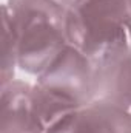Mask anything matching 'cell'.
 Instances as JSON below:
<instances>
[{
  "label": "cell",
  "mask_w": 131,
  "mask_h": 133,
  "mask_svg": "<svg viewBox=\"0 0 131 133\" xmlns=\"http://www.w3.org/2000/svg\"><path fill=\"white\" fill-rule=\"evenodd\" d=\"M57 2H59L60 5H63L65 8H69V6H71V5H72L76 0H57Z\"/></svg>",
  "instance_id": "obj_9"
},
{
  "label": "cell",
  "mask_w": 131,
  "mask_h": 133,
  "mask_svg": "<svg viewBox=\"0 0 131 133\" xmlns=\"http://www.w3.org/2000/svg\"><path fill=\"white\" fill-rule=\"evenodd\" d=\"M2 68H0V87L16 79V70L19 68L17 57V37L14 28L5 12H2Z\"/></svg>",
  "instance_id": "obj_7"
},
{
  "label": "cell",
  "mask_w": 131,
  "mask_h": 133,
  "mask_svg": "<svg viewBox=\"0 0 131 133\" xmlns=\"http://www.w3.org/2000/svg\"><path fill=\"white\" fill-rule=\"evenodd\" d=\"M128 5V33H130V42H131V0H127Z\"/></svg>",
  "instance_id": "obj_8"
},
{
  "label": "cell",
  "mask_w": 131,
  "mask_h": 133,
  "mask_svg": "<svg viewBox=\"0 0 131 133\" xmlns=\"http://www.w3.org/2000/svg\"><path fill=\"white\" fill-rule=\"evenodd\" d=\"M0 133H46L33 104V84L14 79L0 87Z\"/></svg>",
  "instance_id": "obj_5"
},
{
  "label": "cell",
  "mask_w": 131,
  "mask_h": 133,
  "mask_svg": "<svg viewBox=\"0 0 131 133\" xmlns=\"http://www.w3.org/2000/svg\"><path fill=\"white\" fill-rule=\"evenodd\" d=\"M94 62L96 99L119 105L131 111V45Z\"/></svg>",
  "instance_id": "obj_6"
},
{
  "label": "cell",
  "mask_w": 131,
  "mask_h": 133,
  "mask_svg": "<svg viewBox=\"0 0 131 133\" xmlns=\"http://www.w3.org/2000/svg\"><path fill=\"white\" fill-rule=\"evenodd\" d=\"M96 62L68 43L33 84L34 108L48 129L68 111L96 99Z\"/></svg>",
  "instance_id": "obj_2"
},
{
  "label": "cell",
  "mask_w": 131,
  "mask_h": 133,
  "mask_svg": "<svg viewBox=\"0 0 131 133\" xmlns=\"http://www.w3.org/2000/svg\"><path fill=\"white\" fill-rule=\"evenodd\" d=\"M68 42L93 61L130 46L127 0H76L66 9Z\"/></svg>",
  "instance_id": "obj_3"
},
{
  "label": "cell",
  "mask_w": 131,
  "mask_h": 133,
  "mask_svg": "<svg viewBox=\"0 0 131 133\" xmlns=\"http://www.w3.org/2000/svg\"><path fill=\"white\" fill-rule=\"evenodd\" d=\"M66 9L57 0H6L2 5L17 37L20 70L37 76L69 43Z\"/></svg>",
  "instance_id": "obj_1"
},
{
  "label": "cell",
  "mask_w": 131,
  "mask_h": 133,
  "mask_svg": "<svg viewBox=\"0 0 131 133\" xmlns=\"http://www.w3.org/2000/svg\"><path fill=\"white\" fill-rule=\"evenodd\" d=\"M46 133H131V111L96 99L68 111Z\"/></svg>",
  "instance_id": "obj_4"
}]
</instances>
